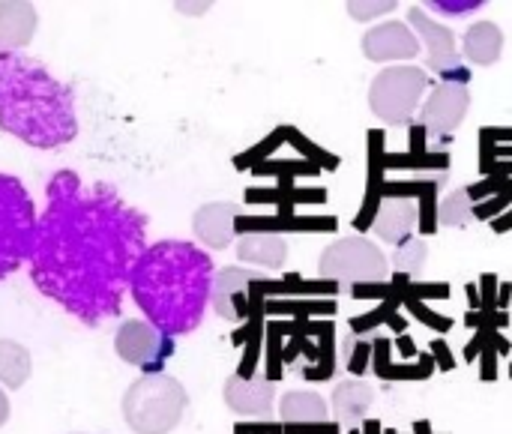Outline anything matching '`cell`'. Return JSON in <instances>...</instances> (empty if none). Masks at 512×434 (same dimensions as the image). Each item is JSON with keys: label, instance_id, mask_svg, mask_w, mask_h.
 <instances>
[{"label": "cell", "instance_id": "1", "mask_svg": "<svg viewBox=\"0 0 512 434\" xmlns=\"http://www.w3.org/2000/svg\"><path fill=\"white\" fill-rule=\"evenodd\" d=\"M147 249V216L114 186H87L75 171H54L36 225L30 279L84 327L123 312L129 279Z\"/></svg>", "mask_w": 512, "mask_h": 434}, {"label": "cell", "instance_id": "2", "mask_svg": "<svg viewBox=\"0 0 512 434\" xmlns=\"http://www.w3.org/2000/svg\"><path fill=\"white\" fill-rule=\"evenodd\" d=\"M213 258L186 240H159L138 258L129 294L144 318L165 336H186L201 327L213 291Z\"/></svg>", "mask_w": 512, "mask_h": 434}, {"label": "cell", "instance_id": "3", "mask_svg": "<svg viewBox=\"0 0 512 434\" xmlns=\"http://www.w3.org/2000/svg\"><path fill=\"white\" fill-rule=\"evenodd\" d=\"M0 129L36 150H57L78 135L75 96L45 63L0 51Z\"/></svg>", "mask_w": 512, "mask_h": 434}, {"label": "cell", "instance_id": "4", "mask_svg": "<svg viewBox=\"0 0 512 434\" xmlns=\"http://www.w3.org/2000/svg\"><path fill=\"white\" fill-rule=\"evenodd\" d=\"M189 408V393L171 375H141L123 396V420L135 434H171Z\"/></svg>", "mask_w": 512, "mask_h": 434}, {"label": "cell", "instance_id": "5", "mask_svg": "<svg viewBox=\"0 0 512 434\" xmlns=\"http://www.w3.org/2000/svg\"><path fill=\"white\" fill-rule=\"evenodd\" d=\"M36 207L27 186L15 174L0 171V279H9L33 255Z\"/></svg>", "mask_w": 512, "mask_h": 434}, {"label": "cell", "instance_id": "6", "mask_svg": "<svg viewBox=\"0 0 512 434\" xmlns=\"http://www.w3.org/2000/svg\"><path fill=\"white\" fill-rule=\"evenodd\" d=\"M318 273L321 279L345 285H381L390 276V261L366 237H345L321 252Z\"/></svg>", "mask_w": 512, "mask_h": 434}, {"label": "cell", "instance_id": "7", "mask_svg": "<svg viewBox=\"0 0 512 434\" xmlns=\"http://www.w3.org/2000/svg\"><path fill=\"white\" fill-rule=\"evenodd\" d=\"M429 87V75L420 66H390L378 72L369 87V108L378 120L402 126L414 117L417 102Z\"/></svg>", "mask_w": 512, "mask_h": 434}, {"label": "cell", "instance_id": "8", "mask_svg": "<svg viewBox=\"0 0 512 434\" xmlns=\"http://www.w3.org/2000/svg\"><path fill=\"white\" fill-rule=\"evenodd\" d=\"M114 351L123 363L141 369L144 375H162L165 363L174 357V339L150 321L129 318L114 333Z\"/></svg>", "mask_w": 512, "mask_h": 434}, {"label": "cell", "instance_id": "9", "mask_svg": "<svg viewBox=\"0 0 512 434\" xmlns=\"http://www.w3.org/2000/svg\"><path fill=\"white\" fill-rule=\"evenodd\" d=\"M411 24L420 30L423 42H426V51H429V66L435 72H441L447 78V84H465L468 87V78L471 72L462 66L459 60V51H456V39H453V30L432 21L423 9H411Z\"/></svg>", "mask_w": 512, "mask_h": 434}, {"label": "cell", "instance_id": "10", "mask_svg": "<svg viewBox=\"0 0 512 434\" xmlns=\"http://www.w3.org/2000/svg\"><path fill=\"white\" fill-rule=\"evenodd\" d=\"M471 108V93L465 84H438L432 90V96L423 105V126L429 132L432 141H441L447 135H453L462 120L468 117Z\"/></svg>", "mask_w": 512, "mask_h": 434}, {"label": "cell", "instance_id": "11", "mask_svg": "<svg viewBox=\"0 0 512 434\" xmlns=\"http://www.w3.org/2000/svg\"><path fill=\"white\" fill-rule=\"evenodd\" d=\"M420 51V39L414 30H408L405 21H387L372 27L363 36V54L375 63H390V60H411Z\"/></svg>", "mask_w": 512, "mask_h": 434}, {"label": "cell", "instance_id": "12", "mask_svg": "<svg viewBox=\"0 0 512 434\" xmlns=\"http://www.w3.org/2000/svg\"><path fill=\"white\" fill-rule=\"evenodd\" d=\"M267 273L261 270H243V267H225L216 270L213 276V291H210V303L216 309V315H222L225 321H240L246 306H243V294L252 282H261Z\"/></svg>", "mask_w": 512, "mask_h": 434}, {"label": "cell", "instance_id": "13", "mask_svg": "<svg viewBox=\"0 0 512 434\" xmlns=\"http://www.w3.org/2000/svg\"><path fill=\"white\" fill-rule=\"evenodd\" d=\"M273 399H276V390L270 381L243 378V375H231L225 381V405L240 417L267 420L273 414Z\"/></svg>", "mask_w": 512, "mask_h": 434}, {"label": "cell", "instance_id": "14", "mask_svg": "<svg viewBox=\"0 0 512 434\" xmlns=\"http://www.w3.org/2000/svg\"><path fill=\"white\" fill-rule=\"evenodd\" d=\"M234 222H237V204H231V201H210V204L195 210L192 231H195V237L204 246L228 249L234 243V231H237Z\"/></svg>", "mask_w": 512, "mask_h": 434}, {"label": "cell", "instance_id": "15", "mask_svg": "<svg viewBox=\"0 0 512 434\" xmlns=\"http://www.w3.org/2000/svg\"><path fill=\"white\" fill-rule=\"evenodd\" d=\"M39 15L33 3H21V0H6L0 3V51L18 54L21 48H27L33 42Z\"/></svg>", "mask_w": 512, "mask_h": 434}, {"label": "cell", "instance_id": "16", "mask_svg": "<svg viewBox=\"0 0 512 434\" xmlns=\"http://www.w3.org/2000/svg\"><path fill=\"white\" fill-rule=\"evenodd\" d=\"M417 222H420V213H417V207H414L411 201H405V198H384L381 207H378V213L372 216L375 234H378L381 240L399 243V246H402L405 240H411Z\"/></svg>", "mask_w": 512, "mask_h": 434}, {"label": "cell", "instance_id": "17", "mask_svg": "<svg viewBox=\"0 0 512 434\" xmlns=\"http://www.w3.org/2000/svg\"><path fill=\"white\" fill-rule=\"evenodd\" d=\"M237 258L267 270H279L288 261V243L273 231H243L237 237Z\"/></svg>", "mask_w": 512, "mask_h": 434}, {"label": "cell", "instance_id": "18", "mask_svg": "<svg viewBox=\"0 0 512 434\" xmlns=\"http://www.w3.org/2000/svg\"><path fill=\"white\" fill-rule=\"evenodd\" d=\"M504 51V33L495 21H477L465 33V57L477 66H492L498 63Z\"/></svg>", "mask_w": 512, "mask_h": 434}, {"label": "cell", "instance_id": "19", "mask_svg": "<svg viewBox=\"0 0 512 434\" xmlns=\"http://www.w3.org/2000/svg\"><path fill=\"white\" fill-rule=\"evenodd\" d=\"M279 414L288 426H318L327 420V402L318 393L297 390V393L282 396Z\"/></svg>", "mask_w": 512, "mask_h": 434}, {"label": "cell", "instance_id": "20", "mask_svg": "<svg viewBox=\"0 0 512 434\" xmlns=\"http://www.w3.org/2000/svg\"><path fill=\"white\" fill-rule=\"evenodd\" d=\"M33 372L30 351L21 342L0 339V387L6 390H21Z\"/></svg>", "mask_w": 512, "mask_h": 434}, {"label": "cell", "instance_id": "21", "mask_svg": "<svg viewBox=\"0 0 512 434\" xmlns=\"http://www.w3.org/2000/svg\"><path fill=\"white\" fill-rule=\"evenodd\" d=\"M372 405V390L363 381H345L333 393V411L339 423H354L360 420Z\"/></svg>", "mask_w": 512, "mask_h": 434}, {"label": "cell", "instance_id": "22", "mask_svg": "<svg viewBox=\"0 0 512 434\" xmlns=\"http://www.w3.org/2000/svg\"><path fill=\"white\" fill-rule=\"evenodd\" d=\"M471 192L468 189H459V192H453L444 204H441V210H438V219H441V225H450V228H459V225H468V222H474V210H471Z\"/></svg>", "mask_w": 512, "mask_h": 434}, {"label": "cell", "instance_id": "23", "mask_svg": "<svg viewBox=\"0 0 512 434\" xmlns=\"http://www.w3.org/2000/svg\"><path fill=\"white\" fill-rule=\"evenodd\" d=\"M426 255H429L426 243L411 237V240H405V243L396 249L393 264H396V270H402V273H414V270H420V267L426 264Z\"/></svg>", "mask_w": 512, "mask_h": 434}, {"label": "cell", "instance_id": "24", "mask_svg": "<svg viewBox=\"0 0 512 434\" xmlns=\"http://www.w3.org/2000/svg\"><path fill=\"white\" fill-rule=\"evenodd\" d=\"M393 9H396V3H393V0H372V3H360V0H354V3H348V12H351V18H357V21L378 18V15H387V12H393Z\"/></svg>", "mask_w": 512, "mask_h": 434}, {"label": "cell", "instance_id": "25", "mask_svg": "<svg viewBox=\"0 0 512 434\" xmlns=\"http://www.w3.org/2000/svg\"><path fill=\"white\" fill-rule=\"evenodd\" d=\"M429 6L444 15H468V12H477L483 6V0H435Z\"/></svg>", "mask_w": 512, "mask_h": 434}, {"label": "cell", "instance_id": "26", "mask_svg": "<svg viewBox=\"0 0 512 434\" xmlns=\"http://www.w3.org/2000/svg\"><path fill=\"white\" fill-rule=\"evenodd\" d=\"M207 6H210V3H177L180 12H195V15H198V12H207Z\"/></svg>", "mask_w": 512, "mask_h": 434}, {"label": "cell", "instance_id": "27", "mask_svg": "<svg viewBox=\"0 0 512 434\" xmlns=\"http://www.w3.org/2000/svg\"><path fill=\"white\" fill-rule=\"evenodd\" d=\"M9 420V399H6V393L0 390V426Z\"/></svg>", "mask_w": 512, "mask_h": 434}, {"label": "cell", "instance_id": "28", "mask_svg": "<svg viewBox=\"0 0 512 434\" xmlns=\"http://www.w3.org/2000/svg\"><path fill=\"white\" fill-rule=\"evenodd\" d=\"M510 225H512V213H510V216H504V219H498V222H495V231H507Z\"/></svg>", "mask_w": 512, "mask_h": 434}]
</instances>
